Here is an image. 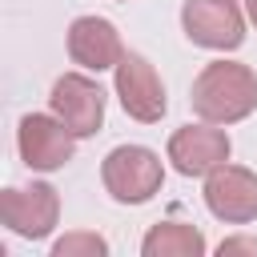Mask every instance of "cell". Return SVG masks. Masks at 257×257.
I'll return each instance as SVG.
<instances>
[{"instance_id":"obj_13","label":"cell","mask_w":257,"mask_h":257,"mask_svg":"<svg viewBox=\"0 0 257 257\" xmlns=\"http://www.w3.org/2000/svg\"><path fill=\"white\" fill-rule=\"evenodd\" d=\"M217 253H221V257H229V253H253V257H257V237H225V241L217 245Z\"/></svg>"},{"instance_id":"obj_5","label":"cell","mask_w":257,"mask_h":257,"mask_svg":"<svg viewBox=\"0 0 257 257\" xmlns=\"http://www.w3.org/2000/svg\"><path fill=\"white\" fill-rule=\"evenodd\" d=\"M112 88H116V100L120 108L141 120V124H157L165 112H169V96H165V84L157 76V68L141 56V52H124L120 64L112 68Z\"/></svg>"},{"instance_id":"obj_14","label":"cell","mask_w":257,"mask_h":257,"mask_svg":"<svg viewBox=\"0 0 257 257\" xmlns=\"http://www.w3.org/2000/svg\"><path fill=\"white\" fill-rule=\"evenodd\" d=\"M245 16H249V24L257 28V0H245Z\"/></svg>"},{"instance_id":"obj_6","label":"cell","mask_w":257,"mask_h":257,"mask_svg":"<svg viewBox=\"0 0 257 257\" xmlns=\"http://www.w3.org/2000/svg\"><path fill=\"white\" fill-rule=\"evenodd\" d=\"M48 108L68 124V133H72L76 141L100 133V124H104V92H100V84H96L92 76H84V72H64V76H56V84H52V92H48Z\"/></svg>"},{"instance_id":"obj_8","label":"cell","mask_w":257,"mask_h":257,"mask_svg":"<svg viewBox=\"0 0 257 257\" xmlns=\"http://www.w3.org/2000/svg\"><path fill=\"white\" fill-rule=\"evenodd\" d=\"M205 205L225 225L257 221V173L245 165H217L205 177Z\"/></svg>"},{"instance_id":"obj_3","label":"cell","mask_w":257,"mask_h":257,"mask_svg":"<svg viewBox=\"0 0 257 257\" xmlns=\"http://www.w3.org/2000/svg\"><path fill=\"white\" fill-rule=\"evenodd\" d=\"M181 28L193 44L213 52H233L245 44V8L237 0H185Z\"/></svg>"},{"instance_id":"obj_9","label":"cell","mask_w":257,"mask_h":257,"mask_svg":"<svg viewBox=\"0 0 257 257\" xmlns=\"http://www.w3.org/2000/svg\"><path fill=\"white\" fill-rule=\"evenodd\" d=\"M233 153L229 133L217 124H181L169 137V161L181 177H209L217 165H225Z\"/></svg>"},{"instance_id":"obj_4","label":"cell","mask_w":257,"mask_h":257,"mask_svg":"<svg viewBox=\"0 0 257 257\" xmlns=\"http://www.w3.org/2000/svg\"><path fill=\"white\" fill-rule=\"evenodd\" d=\"M16 149H20V161L32 173H56L72 161L76 137L68 133V124L56 112H28V116H20Z\"/></svg>"},{"instance_id":"obj_1","label":"cell","mask_w":257,"mask_h":257,"mask_svg":"<svg viewBox=\"0 0 257 257\" xmlns=\"http://www.w3.org/2000/svg\"><path fill=\"white\" fill-rule=\"evenodd\" d=\"M189 104L209 124H237L257 108V72L241 60H213L197 72Z\"/></svg>"},{"instance_id":"obj_10","label":"cell","mask_w":257,"mask_h":257,"mask_svg":"<svg viewBox=\"0 0 257 257\" xmlns=\"http://www.w3.org/2000/svg\"><path fill=\"white\" fill-rule=\"evenodd\" d=\"M68 56H72V64H80L88 72L116 68L120 56H124L116 24L104 20V16H76L68 24Z\"/></svg>"},{"instance_id":"obj_2","label":"cell","mask_w":257,"mask_h":257,"mask_svg":"<svg viewBox=\"0 0 257 257\" xmlns=\"http://www.w3.org/2000/svg\"><path fill=\"white\" fill-rule=\"evenodd\" d=\"M100 181H104V193L120 205H145L161 193V181H165V165L153 149L145 145H116L104 165H100Z\"/></svg>"},{"instance_id":"obj_11","label":"cell","mask_w":257,"mask_h":257,"mask_svg":"<svg viewBox=\"0 0 257 257\" xmlns=\"http://www.w3.org/2000/svg\"><path fill=\"white\" fill-rule=\"evenodd\" d=\"M205 249V233L185 221H157L141 241L145 257H201Z\"/></svg>"},{"instance_id":"obj_7","label":"cell","mask_w":257,"mask_h":257,"mask_svg":"<svg viewBox=\"0 0 257 257\" xmlns=\"http://www.w3.org/2000/svg\"><path fill=\"white\" fill-rule=\"evenodd\" d=\"M0 213H4V225L24 237V241H40L56 229V217H60V197L48 181H32L24 189H4L0 193Z\"/></svg>"},{"instance_id":"obj_12","label":"cell","mask_w":257,"mask_h":257,"mask_svg":"<svg viewBox=\"0 0 257 257\" xmlns=\"http://www.w3.org/2000/svg\"><path fill=\"white\" fill-rule=\"evenodd\" d=\"M108 241L100 233H64L60 241H52V257H104Z\"/></svg>"}]
</instances>
